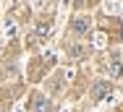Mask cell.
I'll list each match as a JSON object with an SVG mask.
<instances>
[{
	"instance_id": "cell-1",
	"label": "cell",
	"mask_w": 123,
	"mask_h": 112,
	"mask_svg": "<svg viewBox=\"0 0 123 112\" xmlns=\"http://www.w3.org/2000/svg\"><path fill=\"white\" fill-rule=\"evenodd\" d=\"M110 94H113V89H110V84H107V81H99V84H94V86H92V96H94L97 102L107 99Z\"/></svg>"
},
{
	"instance_id": "cell-2",
	"label": "cell",
	"mask_w": 123,
	"mask_h": 112,
	"mask_svg": "<svg viewBox=\"0 0 123 112\" xmlns=\"http://www.w3.org/2000/svg\"><path fill=\"white\" fill-rule=\"evenodd\" d=\"M31 110H34V112H52V107L47 104V99H45V96L34 94V96H31Z\"/></svg>"
},
{
	"instance_id": "cell-3",
	"label": "cell",
	"mask_w": 123,
	"mask_h": 112,
	"mask_svg": "<svg viewBox=\"0 0 123 112\" xmlns=\"http://www.w3.org/2000/svg\"><path fill=\"white\" fill-rule=\"evenodd\" d=\"M71 31L79 34V37H81V34H86V31H89V18H76V21L71 23Z\"/></svg>"
},
{
	"instance_id": "cell-4",
	"label": "cell",
	"mask_w": 123,
	"mask_h": 112,
	"mask_svg": "<svg viewBox=\"0 0 123 112\" xmlns=\"http://www.w3.org/2000/svg\"><path fill=\"white\" fill-rule=\"evenodd\" d=\"M110 73H113V76H121V73H123L121 60H113V63H110Z\"/></svg>"
}]
</instances>
